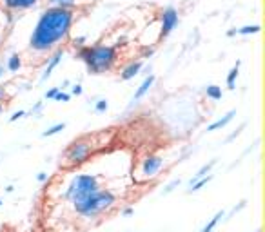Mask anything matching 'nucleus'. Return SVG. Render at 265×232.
<instances>
[{"instance_id":"f257e3e1","label":"nucleus","mask_w":265,"mask_h":232,"mask_svg":"<svg viewBox=\"0 0 265 232\" xmlns=\"http://www.w3.org/2000/svg\"><path fill=\"white\" fill-rule=\"evenodd\" d=\"M74 9L64 7H51L42 11L37 24L33 27L29 37V48L37 53H48L51 49L59 48L60 42L67 38L74 22Z\"/></svg>"},{"instance_id":"f03ea898","label":"nucleus","mask_w":265,"mask_h":232,"mask_svg":"<svg viewBox=\"0 0 265 232\" xmlns=\"http://www.w3.org/2000/svg\"><path fill=\"white\" fill-rule=\"evenodd\" d=\"M74 57L85 63V67L91 74H104L113 71L118 62L117 48L113 46H80Z\"/></svg>"},{"instance_id":"7ed1b4c3","label":"nucleus","mask_w":265,"mask_h":232,"mask_svg":"<svg viewBox=\"0 0 265 232\" xmlns=\"http://www.w3.org/2000/svg\"><path fill=\"white\" fill-rule=\"evenodd\" d=\"M117 201V196L113 194L111 190H95L89 196H85L84 200L74 201V211L82 214L85 218H95L100 212L111 209Z\"/></svg>"},{"instance_id":"20e7f679","label":"nucleus","mask_w":265,"mask_h":232,"mask_svg":"<svg viewBox=\"0 0 265 232\" xmlns=\"http://www.w3.org/2000/svg\"><path fill=\"white\" fill-rule=\"evenodd\" d=\"M100 187H98V178L96 176H93V174H80V176L73 178L66 196L74 203V201L84 200L85 196H89L91 192H95Z\"/></svg>"},{"instance_id":"39448f33","label":"nucleus","mask_w":265,"mask_h":232,"mask_svg":"<svg viewBox=\"0 0 265 232\" xmlns=\"http://www.w3.org/2000/svg\"><path fill=\"white\" fill-rule=\"evenodd\" d=\"M95 149V142L91 136H84L80 140H74L66 151V160L69 165H80L84 164L85 160L89 158V154Z\"/></svg>"},{"instance_id":"423d86ee","label":"nucleus","mask_w":265,"mask_h":232,"mask_svg":"<svg viewBox=\"0 0 265 232\" xmlns=\"http://www.w3.org/2000/svg\"><path fill=\"white\" fill-rule=\"evenodd\" d=\"M180 22V16H178V9L173 7V5H167L164 11H162V26H160V40H164L175 31V27L178 26Z\"/></svg>"},{"instance_id":"0eeeda50","label":"nucleus","mask_w":265,"mask_h":232,"mask_svg":"<svg viewBox=\"0 0 265 232\" xmlns=\"http://www.w3.org/2000/svg\"><path fill=\"white\" fill-rule=\"evenodd\" d=\"M38 2H40V0H2L4 7L9 11V13H15V11H27V9H31V7H35Z\"/></svg>"},{"instance_id":"6e6552de","label":"nucleus","mask_w":265,"mask_h":232,"mask_svg":"<svg viewBox=\"0 0 265 232\" xmlns=\"http://www.w3.org/2000/svg\"><path fill=\"white\" fill-rule=\"evenodd\" d=\"M62 57H64V49L62 48H57V51L53 53V57L48 60V65H46V69H44L42 76H40V84H44L46 80L53 74V71L57 69V65H59L60 62H62Z\"/></svg>"},{"instance_id":"1a4fd4ad","label":"nucleus","mask_w":265,"mask_h":232,"mask_svg":"<svg viewBox=\"0 0 265 232\" xmlns=\"http://www.w3.org/2000/svg\"><path fill=\"white\" fill-rule=\"evenodd\" d=\"M162 165H164V160L160 158V156H147V158L143 160L142 173L151 178V176H154V174L158 173Z\"/></svg>"},{"instance_id":"9d476101","label":"nucleus","mask_w":265,"mask_h":232,"mask_svg":"<svg viewBox=\"0 0 265 232\" xmlns=\"http://www.w3.org/2000/svg\"><path fill=\"white\" fill-rule=\"evenodd\" d=\"M153 84H154V74H149V76H145V78H143V82L140 84V87H138V89L134 91V95H132V104H136V102L142 100L143 96H145L149 91H151Z\"/></svg>"},{"instance_id":"9b49d317","label":"nucleus","mask_w":265,"mask_h":232,"mask_svg":"<svg viewBox=\"0 0 265 232\" xmlns=\"http://www.w3.org/2000/svg\"><path fill=\"white\" fill-rule=\"evenodd\" d=\"M143 67V60H136V62H131L128 65V67H124V71L120 73V78L124 80V82H128V80H132L134 76H136L140 71H142Z\"/></svg>"},{"instance_id":"f8f14e48","label":"nucleus","mask_w":265,"mask_h":232,"mask_svg":"<svg viewBox=\"0 0 265 232\" xmlns=\"http://www.w3.org/2000/svg\"><path fill=\"white\" fill-rule=\"evenodd\" d=\"M236 116V111H229L227 115L223 116V118H220V120H216L214 123H211V125L207 127V131H218V129H223V127L227 125V123H231L233 121V118Z\"/></svg>"},{"instance_id":"ddd939ff","label":"nucleus","mask_w":265,"mask_h":232,"mask_svg":"<svg viewBox=\"0 0 265 232\" xmlns=\"http://www.w3.org/2000/svg\"><path fill=\"white\" fill-rule=\"evenodd\" d=\"M51 7H64V9H74L78 5V0H48Z\"/></svg>"},{"instance_id":"4468645a","label":"nucleus","mask_w":265,"mask_h":232,"mask_svg":"<svg viewBox=\"0 0 265 232\" xmlns=\"http://www.w3.org/2000/svg\"><path fill=\"white\" fill-rule=\"evenodd\" d=\"M238 74H240V62H236V65H234L227 74V87L231 91L236 87V78H238Z\"/></svg>"},{"instance_id":"2eb2a0df","label":"nucleus","mask_w":265,"mask_h":232,"mask_svg":"<svg viewBox=\"0 0 265 232\" xmlns=\"http://www.w3.org/2000/svg\"><path fill=\"white\" fill-rule=\"evenodd\" d=\"M205 95L211 100H222V87L220 85H207L205 87Z\"/></svg>"},{"instance_id":"dca6fc26","label":"nucleus","mask_w":265,"mask_h":232,"mask_svg":"<svg viewBox=\"0 0 265 232\" xmlns=\"http://www.w3.org/2000/svg\"><path fill=\"white\" fill-rule=\"evenodd\" d=\"M20 67H22L20 55H18V53H13L9 58H7V69H9L11 73H16V71H18Z\"/></svg>"},{"instance_id":"f3484780","label":"nucleus","mask_w":265,"mask_h":232,"mask_svg":"<svg viewBox=\"0 0 265 232\" xmlns=\"http://www.w3.org/2000/svg\"><path fill=\"white\" fill-rule=\"evenodd\" d=\"M260 24H253V26H244L240 27V29H236V35H256V33H260Z\"/></svg>"},{"instance_id":"a211bd4d","label":"nucleus","mask_w":265,"mask_h":232,"mask_svg":"<svg viewBox=\"0 0 265 232\" xmlns=\"http://www.w3.org/2000/svg\"><path fill=\"white\" fill-rule=\"evenodd\" d=\"M66 129V123H55V125H51L48 129V131H44L42 132V136L44 138H48V136H55V134H59L60 131H64Z\"/></svg>"},{"instance_id":"6ab92c4d","label":"nucleus","mask_w":265,"mask_h":232,"mask_svg":"<svg viewBox=\"0 0 265 232\" xmlns=\"http://www.w3.org/2000/svg\"><path fill=\"white\" fill-rule=\"evenodd\" d=\"M211 178H212V176H207V178H205V176H201V178H198L197 181H193V183H191V192H197V190H200L203 185H207L209 181H211Z\"/></svg>"},{"instance_id":"aec40b11","label":"nucleus","mask_w":265,"mask_h":232,"mask_svg":"<svg viewBox=\"0 0 265 232\" xmlns=\"http://www.w3.org/2000/svg\"><path fill=\"white\" fill-rule=\"evenodd\" d=\"M222 218H223V212H222V211H220V212H216V216L212 218L211 222H209V223H207V225H205V227L201 229V232H212V229L216 227V225H218V222H220Z\"/></svg>"},{"instance_id":"412c9836","label":"nucleus","mask_w":265,"mask_h":232,"mask_svg":"<svg viewBox=\"0 0 265 232\" xmlns=\"http://www.w3.org/2000/svg\"><path fill=\"white\" fill-rule=\"evenodd\" d=\"M214 164H216V160H211V162H209V164H207V165H203V167H201V169L198 171L197 174H195V178H193V181H197L198 178H201V176H205V173H209V171H211V167H212V165H214ZM193 181H191V183H193Z\"/></svg>"},{"instance_id":"4be33fe9","label":"nucleus","mask_w":265,"mask_h":232,"mask_svg":"<svg viewBox=\"0 0 265 232\" xmlns=\"http://www.w3.org/2000/svg\"><path fill=\"white\" fill-rule=\"evenodd\" d=\"M53 100H55V102H69V100H71V95H67V93H64V91H60V89H59V93L55 95Z\"/></svg>"},{"instance_id":"5701e85b","label":"nucleus","mask_w":265,"mask_h":232,"mask_svg":"<svg viewBox=\"0 0 265 232\" xmlns=\"http://www.w3.org/2000/svg\"><path fill=\"white\" fill-rule=\"evenodd\" d=\"M107 107H109V104H107V100H98L95 106V111L96 113H106Z\"/></svg>"},{"instance_id":"b1692460","label":"nucleus","mask_w":265,"mask_h":232,"mask_svg":"<svg viewBox=\"0 0 265 232\" xmlns=\"http://www.w3.org/2000/svg\"><path fill=\"white\" fill-rule=\"evenodd\" d=\"M59 89H60V87H53V89H49L48 93L44 95V96H46V100H53V98H55V95L59 93Z\"/></svg>"},{"instance_id":"393cba45","label":"nucleus","mask_w":265,"mask_h":232,"mask_svg":"<svg viewBox=\"0 0 265 232\" xmlns=\"http://www.w3.org/2000/svg\"><path fill=\"white\" fill-rule=\"evenodd\" d=\"M82 91H84V89H82V85H80V84H74V85H73V89H71V95L80 96V95H82Z\"/></svg>"},{"instance_id":"a878e982","label":"nucleus","mask_w":265,"mask_h":232,"mask_svg":"<svg viewBox=\"0 0 265 232\" xmlns=\"http://www.w3.org/2000/svg\"><path fill=\"white\" fill-rule=\"evenodd\" d=\"M22 116H26V111H16L15 115H13V116L9 118V121H16L18 118H22Z\"/></svg>"},{"instance_id":"bb28decb","label":"nucleus","mask_w":265,"mask_h":232,"mask_svg":"<svg viewBox=\"0 0 265 232\" xmlns=\"http://www.w3.org/2000/svg\"><path fill=\"white\" fill-rule=\"evenodd\" d=\"M40 109H42V102H38L37 106L33 107V109H31V115H38V113H40Z\"/></svg>"},{"instance_id":"cd10ccee","label":"nucleus","mask_w":265,"mask_h":232,"mask_svg":"<svg viewBox=\"0 0 265 232\" xmlns=\"http://www.w3.org/2000/svg\"><path fill=\"white\" fill-rule=\"evenodd\" d=\"M178 183H180V181H178V179H175V181H173V183H171L169 187H167V189H165V192H171V190L175 189V187H176V185H178Z\"/></svg>"},{"instance_id":"c85d7f7f","label":"nucleus","mask_w":265,"mask_h":232,"mask_svg":"<svg viewBox=\"0 0 265 232\" xmlns=\"http://www.w3.org/2000/svg\"><path fill=\"white\" fill-rule=\"evenodd\" d=\"M5 96H7V95H5V87H4V85H0V102L4 100Z\"/></svg>"},{"instance_id":"c756f323","label":"nucleus","mask_w":265,"mask_h":232,"mask_svg":"<svg viewBox=\"0 0 265 232\" xmlns=\"http://www.w3.org/2000/svg\"><path fill=\"white\" fill-rule=\"evenodd\" d=\"M37 179H38V181H46V179H48V174H46V173H40V174L37 176Z\"/></svg>"},{"instance_id":"7c9ffc66","label":"nucleus","mask_w":265,"mask_h":232,"mask_svg":"<svg viewBox=\"0 0 265 232\" xmlns=\"http://www.w3.org/2000/svg\"><path fill=\"white\" fill-rule=\"evenodd\" d=\"M122 214H124V216H131V214H132V209H131V207H128V209H124Z\"/></svg>"},{"instance_id":"2f4dec72","label":"nucleus","mask_w":265,"mask_h":232,"mask_svg":"<svg viewBox=\"0 0 265 232\" xmlns=\"http://www.w3.org/2000/svg\"><path fill=\"white\" fill-rule=\"evenodd\" d=\"M2 76H4V65L0 63V78H2Z\"/></svg>"},{"instance_id":"473e14b6","label":"nucleus","mask_w":265,"mask_h":232,"mask_svg":"<svg viewBox=\"0 0 265 232\" xmlns=\"http://www.w3.org/2000/svg\"><path fill=\"white\" fill-rule=\"evenodd\" d=\"M0 113H2V106H0Z\"/></svg>"},{"instance_id":"72a5a7b5","label":"nucleus","mask_w":265,"mask_h":232,"mask_svg":"<svg viewBox=\"0 0 265 232\" xmlns=\"http://www.w3.org/2000/svg\"><path fill=\"white\" fill-rule=\"evenodd\" d=\"M0 205H2V201H0Z\"/></svg>"}]
</instances>
